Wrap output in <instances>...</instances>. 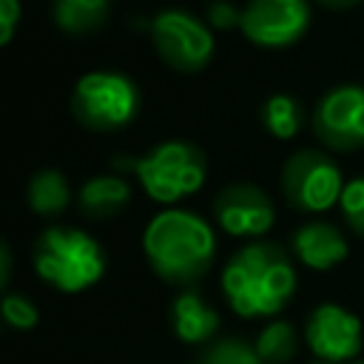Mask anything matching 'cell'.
<instances>
[{"instance_id":"6da1fadb","label":"cell","mask_w":364,"mask_h":364,"mask_svg":"<svg viewBox=\"0 0 364 364\" xmlns=\"http://www.w3.org/2000/svg\"><path fill=\"white\" fill-rule=\"evenodd\" d=\"M296 267L276 242H250L239 247L222 270V293L245 318L276 316L296 293Z\"/></svg>"},{"instance_id":"7a4b0ae2","label":"cell","mask_w":364,"mask_h":364,"mask_svg":"<svg viewBox=\"0 0 364 364\" xmlns=\"http://www.w3.org/2000/svg\"><path fill=\"white\" fill-rule=\"evenodd\" d=\"M142 250L151 270L162 282L188 290L210 270L216 236L199 213L168 208L148 222L142 233Z\"/></svg>"},{"instance_id":"3957f363","label":"cell","mask_w":364,"mask_h":364,"mask_svg":"<svg viewBox=\"0 0 364 364\" xmlns=\"http://www.w3.org/2000/svg\"><path fill=\"white\" fill-rule=\"evenodd\" d=\"M111 165L136 173L142 191L159 205H173L185 196H193L208 176L205 151L185 139H165L142 156H117Z\"/></svg>"},{"instance_id":"277c9868","label":"cell","mask_w":364,"mask_h":364,"mask_svg":"<svg viewBox=\"0 0 364 364\" xmlns=\"http://www.w3.org/2000/svg\"><path fill=\"white\" fill-rule=\"evenodd\" d=\"M34 270L60 293H80L105 273V253L94 236L80 228H46L31 247Z\"/></svg>"},{"instance_id":"5b68a950","label":"cell","mask_w":364,"mask_h":364,"mask_svg":"<svg viewBox=\"0 0 364 364\" xmlns=\"http://www.w3.org/2000/svg\"><path fill=\"white\" fill-rule=\"evenodd\" d=\"M71 114L88 131H119L139 114V85L119 71L82 74L71 91Z\"/></svg>"},{"instance_id":"8992f818","label":"cell","mask_w":364,"mask_h":364,"mask_svg":"<svg viewBox=\"0 0 364 364\" xmlns=\"http://www.w3.org/2000/svg\"><path fill=\"white\" fill-rule=\"evenodd\" d=\"M148 34L159 60L179 74H199L213 60V34L191 11L165 9L154 14Z\"/></svg>"},{"instance_id":"52a82bcc","label":"cell","mask_w":364,"mask_h":364,"mask_svg":"<svg viewBox=\"0 0 364 364\" xmlns=\"http://www.w3.org/2000/svg\"><path fill=\"white\" fill-rule=\"evenodd\" d=\"M344 185L338 162L318 148L296 151L282 168V193L290 208L304 213H324L338 205Z\"/></svg>"},{"instance_id":"ba28073f","label":"cell","mask_w":364,"mask_h":364,"mask_svg":"<svg viewBox=\"0 0 364 364\" xmlns=\"http://www.w3.org/2000/svg\"><path fill=\"white\" fill-rule=\"evenodd\" d=\"M310 125L330 151L350 154L364 148V85L344 82L327 88L310 114Z\"/></svg>"},{"instance_id":"9c48e42d","label":"cell","mask_w":364,"mask_h":364,"mask_svg":"<svg viewBox=\"0 0 364 364\" xmlns=\"http://www.w3.org/2000/svg\"><path fill=\"white\" fill-rule=\"evenodd\" d=\"M307 0H247L239 31L259 48H290L310 28Z\"/></svg>"},{"instance_id":"30bf717a","label":"cell","mask_w":364,"mask_h":364,"mask_svg":"<svg viewBox=\"0 0 364 364\" xmlns=\"http://www.w3.org/2000/svg\"><path fill=\"white\" fill-rule=\"evenodd\" d=\"M213 216L228 236L256 239L264 236L276 222V208L270 196L253 182L225 185L213 196Z\"/></svg>"},{"instance_id":"8fae6325","label":"cell","mask_w":364,"mask_h":364,"mask_svg":"<svg viewBox=\"0 0 364 364\" xmlns=\"http://www.w3.org/2000/svg\"><path fill=\"white\" fill-rule=\"evenodd\" d=\"M304 338L316 358L350 364L361 353V321L341 304H318L307 318Z\"/></svg>"},{"instance_id":"7c38bea8","label":"cell","mask_w":364,"mask_h":364,"mask_svg":"<svg viewBox=\"0 0 364 364\" xmlns=\"http://www.w3.org/2000/svg\"><path fill=\"white\" fill-rule=\"evenodd\" d=\"M290 247L296 259L313 270H330L347 259V239L330 222H304L293 230Z\"/></svg>"},{"instance_id":"4fadbf2b","label":"cell","mask_w":364,"mask_h":364,"mask_svg":"<svg viewBox=\"0 0 364 364\" xmlns=\"http://www.w3.org/2000/svg\"><path fill=\"white\" fill-rule=\"evenodd\" d=\"M173 336L185 344H205L219 330V313L199 296V290H182L171 304Z\"/></svg>"},{"instance_id":"5bb4252c","label":"cell","mask_w":364,"mask_h":364,"mask_svg":"<svg viewBox=\"0 0 364 364\" xmlns=\"http://www.w3.org/2000/svg\"><path fill=\"white\" fill-rule=\"evenodd\" d=\"M128 202H131V185L114 173L85 179L77 193V205H80L82 216H88V219H111V216L122 213L128 208Z\"/></svg>"},{"instance_id":"9a60e30c","label":"cell","mask_w":364,"mask_h":364,"mask_svg":"<svg viewBox=\"0 0 364 364\" xmlns=\"http://www.w3.org/2000/svg\"><path fill=\"white\" fill-rule=\"evenodd\" d=\"M111 0H51V17L65 34H91L105 26Z\"/></svg>"},{"instance_id":"2e32d148","label":"cell","mask_w":364,"mask_h":364,"mask_svg":"<svg viewBox=\"0 0 364 364\" xmlns=\"http://www.w3.org/2000/svg\"><path fill=\"white\" fill-rule=\"evenodd\" d=\"M26 199L37 216H60L71 202V185L60 171L46 168L28 179Z\"/></svg>"},{"instance_id":"e0dca14e","label":"cell","mask_w":364,"mask_h":364,"mask_svg":"<svg viewBox=\"0 0 364 364\" xmlns=\"http://www.w3.org/2000/svg\"><path fill=\"white\" fill-rule=\"evenodd\" d=\"M262 128L276 139H293L304 125V108L290 94H273L259 108Z\"/></svg>"},{"instance_id":"ac0fdd59","label":"cell","mask_w":364,"mask_h":364,"mask_svg":"<svg viewBox=\"0 0 364 364\" xmlns=\"http://www.w3.org/2000/svg\"><path fill=\"white\" fill-rule=\"evenodd\" d=\"M296 344H299V338H296L293 324L276 318V321H270V324L256 336V344H253V347H256V353H259V358H262L264 364H284V361L293 358Z\"/></svg>"},{"instance_id":"d6986e66","label":"cell","mask_w":364,"mask_h":364,"mask_svg":"<svg viewBox=\"0 0 364 364\" xmlns=\"http://www.w3.org/2000/svg\"><path fill=\"white\" fill-rule=\"evenodd\" d=\"M196 364H264L256 353V347H250L242 338H222L216 344H210Z\"/></svg>"},{"instance_id":"ffe728a7","label":"cell","mask_w":364,"mask_h":364,"mask_svg":"<svg viewBox=\"0 0 364 364\" xmlns=\"http://www.w3.org/2000/svg\"><path fill=\"white\" fill-rule=\"evenodd\" d=\"M341 216L355 236H364V176H355L341 191Z\"/></svg>"},{"instance_id":"44dd1931","label":"cell","mask_w":364,"mask_h":364,"mask_svg":"<svg viewBox=\"0 0 364 364\" xmlns=\"http://www.w3.org/2000/svg\"><path fill=\"white\" fill-rule=\"evenodd\" d=\"M0 310H3V321L14 330H31L40 321V313H37L34 301L26 299L23 293H6Z\"/></svg>"},{"instance_id":"7402d4cb","label":"cell","mask_w":364,"mask_h":364,"mask_svg":"<svg viewBox=\"0 0 364 364\" xmlns=\"http://www.w3.org/2000/svg\"><path fill=\"white\" fill-rule=\"evenodd\" d=\"M205 17L213 28H222V31L242 26V9H236L230 0H210L205 9Z\"/></svg>"},{"instance_id":"603a6c76","label":"cell","mask_w":364,"mask_h":364,"mask_svg":"<svg viewBox=\"0 0 364 364\" xmlns=\"http://www.w3.org/2000/svg\"><path fill=\"white\" fill-rule=\"evenodd\" d=\"M20 0H0V46H9L14 37V28L20 23Z\"/></svg>"},{"instance_id":"cb8c5ba5","label":"cell","mask_w":364,"mask_h":364,"mask_svg":"<svg viewBox=\"0 0 364 364\" xmlns=\"http://www.w3.org/2000/svg\"><path fill=\"white\" fill-rule=\"evenodd\" d=\"M0 259H3V276H0V284L6 287V284H9V273H11V253H9V245H6V242L0 245Z\"/></svg>"},{"instance_id":"d4e9b609","label":"cell","mask_w":364,"mask_h":364,"mask_svg":"<svg viewBox=\"0 0 364 364\" xmlns=\"http://www.w3.org/2000/svg\"><path fill=\"white\" fill-rule=\"evenodd\" d=\"M318 6H324V9H353V6H358L361 0H316Z\"/></svg>"},{"instance_id":"484cf974","label":"cell","mask_w":364,"mask_h":364,"mask_svg":"<svg viewBox=\"0 0 364 364\" xmlns=\"http://www.w3.org/2000/svg\"><path fill=\"white\" fill-rule=\"evenodd\" d=\"M310 364H333V361H324V358H313Z\"/></svg>"},{"instance_id":"4316f807","label":"cell","mask_w":364,"mask_h":364,"mask_svg":"<svg viewBox=\"0 0 364 364\" xmlns=\"http://www.w3.org/2000/svg\"><path fill=\"white\" fill-rule=\"evenodd\" d=\"M350 364H364V361H350Z\"/></svg>"}]
</instances>
